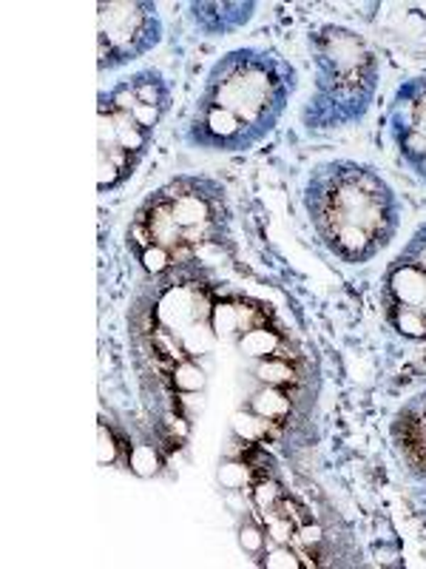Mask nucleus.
<instances>
[{
	"label": "nucleus",
	"mask_w": 426,
	"mask_h": 569,
	"mask_svg": "<svg viewBox=\"0 0 426 569\" xmlns=\"http://www.w3.org/2000/svg\"><path fill=\"white\" fill-rule=\"evenodd\" d=\"M318 246L344 266H367L398 237L400 206L382 171L358 160L318 162L302 188Z\"/></svg>",
	"instance_id": "f03ea898"
},
{
	"label": "nucleus",
	"mask_w": 426,
	"mask_h": 569,
	"mask_svg": "<svg viewBox=\"0 0 426 569\" xmlns=\"http://www.w3.org/2000/svg\"><path fill=\"white\" fill-rule=\"evenodd\" d=\"M125 240L151 277L191 271L231 242L225 186L200 174L171 177L136 206Z\"/></svg>",
	"instance_id": "7ed1b4c3"
},
{
	"label": "nucleus",
	"mask_w": 426,
	"mask_h": 569,
	"mask_svg": "<svg viewBox=\"0 0 426 569\" xmlns=\"http://www.w3.org/2000/svg\"><path fill=\"white\" fill-rule=\"evenodd\" d=\"M162 43V18L149 0H114L98 7V69L120 71Z\"/></svg>",
	"instance_id": "0eeeda50"
},
{
	"label": "nucleus",
	"mask_w": 426,
	"mask_h": 569,
	"mask_svg": "<svg viewBox=\"0 0 426 569\" xmlns=\"http://www.w3.org/2000/svg\"><path fill=\"white\" fill-rule=\"evenodd\" d=\"M382 311L398 337L426 342V222L384 271Z\"/></svg>",
	"instance_id": "423d86ee"
},
{
	"label": "nucleus",
	"mask_w": 426,
	"mask_h": 569,
	"mask_svg": "<svg viewBox=\"0 0 426 569\" xmlns=\"http://www.w3.org/2000/svg\"><path fill=\"white\" fill-rule=\"evenodd\" d=\"M313 91L302 109L311 134L353 129L369 114L382 80V60L355 29L322 23L311 34Z\"/></svg>",
	"instance_id": "20e7f679"
},
{
	"label": "nucleus",
	"mask_w": 426,
	"mask_h": 569,
	"mask_svg": "<svg viewBox=\"0 0 426 569\" xmlns=\"http://www.w3.org/2000/svg\"><path fill=\"white\" fill-rule=\"evenodd\" d=\"M174 106L169 78L140 69L98 98V191L123 188L149 157L156 129Z\"/></svg>",
	"instance_id": "39448f33"
},
{
	"label": "nucleus",
	"mask_w": 426,
	"mask_h": 569,
	"mask_svg": "<svg viewBox=\"0 0 426 569\" xmlns=\"http://www.w3.org/2000/svg\"><path fill=\"white\" fill-rule=\"evenodd\" d=\"M389 439L404 470L426 485V390L404 401L389 425Z\"/></svg>",
	"instance_id": "1a4fd4ad"
},
{
	"label": "nucleus",
	"mask_w": 426,
	"mask_h": 569,
	"mask_svg": "<svg viewBox=\"0 0 426 569\" xmlns=\"http://www.w3.org/2000/svg\"><path fill=\"white\" fill-rule=\"evenodd\" d=\"M191 20L207 38L240 32L256 14V3H191Z\"/></svg>",
	"instance_id": "9d476101"
},
{
	"label": "nucleus",
	"mask_w": 426,
	"mask_h": 569,
	"mask_svg": "<svg viewBox=\"0 0 426 569\" xmlns=\"http://www.w3.org/2000/svg\"><path fill=\"white\" fill-rule=\"evenodd\" d=\"M387 131L400 162L426 182V74H415L395 89Z\"/></svg>",
	"instance_id": "6e6552de"
},
{
	"label": "nucleus",
	"mask_w": 426,
	"mask_h": 569,
	"mask_svg": "<svg viewBox=\"0 0 426 569\" xmlns=\"http://www.w3.org/2000/svg\"><path fill=\"white\" fill-rule=\"evenodd\" d=\"M298 89L287 58L262 46H242L207 69L187 117L185 142L216 154H242L267 140Z\"/></svg>",
	"instance_id": "f257e3e1"
}]
</instances>
